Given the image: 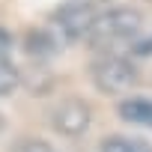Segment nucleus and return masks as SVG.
<instances>
[{"mask_svg": "<svg viewBox=\"0 0 152 152\" xmlns=\"http://www.w3.org/2000/svg\"><path fill=\"white\" fill-rule=\"evenodd\" d=\"M90 75H93L96 90H99V93H104V96L131 93V90L137 87V78H140V75H137V66H134L128 57L113 54V51L102 54V57L93 63Z\"/></svg>", "mask_w": 152, "mask_h": 152, "instance_id": "nucleus-2", "label": "nucleus"}, {"mask_svg": "<svg viewBox=\"0 0 152 152\" xmlns=\"http://www.w3.org/2000/svg\"><path fill=\"white\" fill-rule=\"evenodd\" d=\"M119 116L125 122L152 128V99H125V102H119Z\"/></svg>", "mask_w": 152, "mask_h": 152, "instance_id": "nucleus-4", "label": "nucleus"}, {"mask_svg": "<svg viewBox=\"0 0 152 152\" xmlns=\"http://www.w3.org/2000/svg\"><path fill=\"white\" fill-rule=\"evenodd\" d=\"M143 27V15L131 6H116V9H107L102 15H93L87 33H84V42L90 48H99V51H113L125 42H131Z\"/></svg>", "mask_w": 152, "mask_h": 152, "instance_id": "nucleus-1", "label": "nucleus"}, {"mask_svg": "<svg viewBox=\"0 0 152 152\" xmlns=\"http://www.w3.org/2000/svg\"><path fill=\"white\" fill-rule=\"evenodd\" d=\"M93 122V110L84 99H63L51 107V125L54 131L66 134V137H78L90 128Z\"/></svg>", "mask_w": 152, "mask_h": 152, "instance_id": "nucleus-3", "label": "nucleus"}, {"mask_svg": "<svg viewBox=\"0 0 152 152\" xmlns=\"http://www.w3.org/2000/svg\"><path fill=\"white\" fill-rule=\"evenodd\" d=\"M84 3H99V0H84Z\"/></svg>", "mask_w": 152, "mask_h": 152, "instance_id": "nucleus-10", "label": "nucleus"}, {"mask_svg": "<svg viewBox=\"0 0 152 152\" xmlns=\"http://www.w3.org/2000/svg\"><path fill=\"white\" fill-rule=\"evenodd\" d=\"M9 45H12V42H9V36H6L3 30H0V57L6 54V48H9Z\"/></svg>", "mask_w": 152, "mask_h": 152, "instance_id": "nucleus-8", "label": "nucleus"}, {"mask_svg": "<svg viewBox=\"0 0 152 152\" xmlns=\"http://www.w3.org/2000/svg\"><path fill=\"white\" fill-rule=\"evenodd\" d=\"M15 152H57L48 140H39V137H24L18 146H15Z\"/></svg>", "mask_w": 152, "mask_h": 152, "instance_id": "nucleus-7", "label": "nucleus"}, {"mask_svg": "<svg viewBox=\"0 0 152 152\" xmlns=\"http://www.w3.org/2000/svg\"><path fill=\"white\" fill-rule=\"evenodd\" d=\"M99 152H152V143H146L143 137H131V134H113L102 140Z\"/></svg>", "mask_w": 152, "mask_h": 152, "instance_id": "nucleus-5", "label": "nucleus"}, {"mask_svg": "<svg viewBox=\"0 0 152 152\" xmlns=\"http://www.w3.org/2000/svg\"><path fill=\"white\" fill-rule=\"evenodd\" d=\"M137 51H143V54H146V51H152V39H149V42H146V45H140V48H137Z\"/></svg>", "mask_w": 152, "mask_h": 152, "instance_id": "nucleus-9", "label": "nucleus"}, {"mask_svg": "<svg viewBox=\"0 0 152 152\" xmlns=\"http://www.w3.org/2000/svg\"><path fill=\"white\" fill-rule=\"evenodd\" d=\"M0 128H3V116H0Z\"/></svg>", "mask_w": 152, "mask_h": 152, "instance_id": "nucleus-11", "label": "nucleus"}, {"mask_svg": "<svg viewBox=\"0 0 152 152\" xmlns=\"http://www.w3.org/2000/svg\"><path fill=\"white\" fill-rule=\"evenodd\" d=\"M18 84H21V78H18V69H15L9 60H3V57H0V96H9V93H15V90H18Z\"/></svg>", "mask_w": 152, "mask_h": 152, "instance_id": "nucleus-6", "label": "nucleus"}]
</instances>
